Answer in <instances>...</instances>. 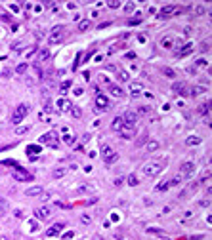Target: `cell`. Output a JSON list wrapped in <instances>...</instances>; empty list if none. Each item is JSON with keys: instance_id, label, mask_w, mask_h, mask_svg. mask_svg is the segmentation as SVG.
I'll return each instance as SVG.
<instances>
[{"instance_id": "obj_50", "label": "cell", "mask_w": 212, "mask_h": 240, "mask_svg": "<svg viewBox=\"0 0 212 240\" xmlns=\"http://www.w3.org/2000/svg\"><path fill=\"white\" fill-rule=\"evenodd\" d=\"M2 215H4V213H2V212H0V217H2Z\"/></svg>"}, {"instance_id": "obj_29", "label": "cell", "mask_w": 212, "mask_h": 240, "mask_svg": "<svg viewBox=\"0 0 212 240\" xmlns=\"http://www.w3.org/2000/svg\"><path fill=\"white\" fill-rule=\"evenodd\" d=\"M117 160H119V154H117V153H113V154L109 156V158H105V164H107V166H111V164H115Z\"/></svg>"}, {"instance_id": "obj_8", "label": "cell", "mask_w": 212, "mask_h": 240, "mask_svg": "<svg viewBox=\"0 0 212 240\" xmlns=\"http://www.w3.org/2000/svg\"><path fill=\"white\" fill-rule=\"evenodd\" d=\"M180 172H182V173H180L182 177H184V175H185V177H189L191 173L195 172V164H193V162H184V164L180 166Z\"/></svg>"}, {"instance_id": "obj_31", "label": "cell", "mask_w": 212, "mask_h": 240, "mask_svg": "<svg viewBox=\"0 0 212 240\" xmlns=\"http://www.w3.org/2000/svg\"><path fill=\"white\" fill-rule=\"evenodd\" d=\"M48 57H50V52L48 50H42L40 54H38V61H46Z\"/></svg>"}, {"instance_id": "obj_23", "label": "cell", "mask_w": 212, "mask_h": 240, "mask_svg": "<svg viewBox=\"0 0 212 240\" xmlns=\"http://www.w3.org/2000/svg\"><path fill=\"white\" fill-rule=\"evenodd\" d=\"M113 153H115V151L111 149L109 145H103V147H102V154H103V160H105V158H109V156H111V154H113Z\"/></svg>"}, {"instance_id": "obj_36", "label": "cell", "mask_w": 212, "mask_h": 240, "mask_svg": "<svg viewBox=\"0 0 212 240\" xmlns=\"http://www.w3.org/2000/svg\"><path fill=\"white\" fill-rule=\"evenodd\" d=\"M80 221H82L84 225H90V223H92V217H90V215H80Z\"/></svg>"}, {"instance_id": "obj_48", "label": "cell", "mask_w": 212, "mask_h": 240, "mask_svg": "<svg viewBox=\"0 0 212 240\" xmlns=\"http://www.w3.org/2000/svg\"><path fill=\"white\" fill-rule=\"evenodd\" d=\"M2 74H4V76H10V74H12V71H10V69H4V71H2Z\"/></svg>"}, {"instance_id": "obj_22", "label": "cell", "mask_w": 212, "mask_h": 240, "mask_svg": "<svg viewBox=\"0 0 212 240\" xmlns=\"http://www.w3.org/2000/svg\"><path fill=\"white\" fill-rule=\"evenodd\" d=\"M172 44H174V38H172V36H164L161 40V46H162V48H172Z\"/></svg>"}, {"instance_id": "obj_38", "label": "cell", "mask_w": 212, "mask_h": 240, "mask_svg": "<svg viewBox=\"0 0 212 240\" xmlns=\"http://www.w3.org/2000/svg\"><path fill=\"white\" fill-rule=\"evenodd\" d=\"M134 8H136V6H134L132 2H130V4H126V6H124V12H126V14H132V12H134Z\"/></svg>"}, {"instance_id": "obj_9", "label": "cell", "mask_w": 212, "mask_h": 240, "mask_svg": "<svg viewBox=\"0 0 212 240\" xmlns=\"http://www.w3.org/2000/svg\"><path fill=\"white\" fill-rule=\"evenodd\" d=\"M120 137H124V139H132L134 135H136V130L134 128H128V126H122V130L119 131Z\"/></svg>"}, {"instance_id": "obj_16", "label": "cell", "mask_w": 212, "mask_h": 240, "mask_svg": "<svg viewBox=\"0 0 212 240\" xmlns=\"http://www.w3.org/2000/svg\"><path fill=\"white\" fill-rule=\"evenodd\" d=\"M142 90H143V84H142V82H138V80L130 82V91H132L134 95L138 94V91H142Z\"/></svg>"}, {"instance_id": "obj_13", "label": "cell", "mask_w": 212, "mask_h": 240, "mask_svg": "<svg viewBox=\"0 0 212 240\" xmlns=\"http://www.w3.org/2000/svg\"><path fill=\"white\" fill-rule=\"evenodd\" d=\"M122 126H124V122H122V116H117L113 122H111V130L113 131H120L122 130Z\"/></svg>"}, {"instance_id": "obj_17", "label": "cell", "mask_w": 212, "mask_h": 240, "mask_svg": "<svg viewBox=\"0 0 212 240\" xmlns=\"http://www.w3.org/2000/svg\"><path fill=\"white\" fill-rule=\"evenodd\" d=\"M90 27H92V21H90V19H82V21H79V31L80 32H86Z\"/></svg>"}, {"instance_id": "obj_45", "label": "cell", "mask_w": 212, "mask_h": 240, "mask_svg": "<svg viewBox=\"0 0 212 240\" xmlns=\"http://www.w3.org/2000/svg\"><path fill=\"white\" fill-rule=\"evenodd\" d=\"M69 86H71V82H69V80H67V82H65V84H63V86H61V94H63V91H65V90H67V88H69Z\"/></svg>"}, {"instance_id": "obj_15", "label": "cell", "mask_w": 212, "mask_h": 240, "mask_svg": "<svg viewBox=\"0 0 212 240\" xmlns=\"http://www.w3.org/2000/svg\"><path fill=\"white\" fill-rule=\"evenodd\" d=\"M59 111H63V113H67V111H71V107H73V103H71L69 99H59Z\"/></svg>"}, {"instance_id": "obj_12", "label": "cell", "mask_w": 212, "mask_h": 240, "mask_svg": "<svg viewBox=\"0 0 212 240\" xmlns=\"http://www.w3.org/2000/svg\"><path fill=\"white\" fill-rule=\"evenodd\" d=\"M65 173H67V168H65V166H57V168H54V172H52V177H54V179H61Z\"/></svg>"}, {"instance_id": "obj_46", "label": "cell", "mask_w": 212, "mask_h": 240, "mask_svg": "<svg viewBox=\"0 0 212 240\" xmlns=\"http://www.w3.org/2000/svg\"><path fill=\"white\" fill-rule=\"evenodd\" d=\"M122 183H124V179H122V177H119V179H115V185H117V187H120V185H122Z\"/></svg>"}, {"instance_id": "obj_47", "label": "cell", "mask_w": 212, "mask_h": 240, "mask_svg": "<svg viewBox=\"0 0 212 240\" xmlns=\"http://www.w3.org/2000/svg\"><path fill=\"white\" fill-rule=\"evenodd\" d=\"M119 6H120L119 2H109V8H119Z\"/></svg>"}, {"instance_id": "obj_41", "label": "cell", "mask_w": 212, "mask_h": 240, "mask_svg": "<svg viewBox=\"0 0 212 240\" xmlns=\"http://www.w3.org/2000/svg\"><path fill=\"white\" fill-rule=\"evenodd\" d=\"M162 73H164L166 76H170V78L174 76V71H172V69H162Z\"/></svg>"}, {"instance_id": "obj_37", "label": "cell", "mask_w": 212, "mask_h": 240, "mask_svg": "<svg viewBox=\"0 0 212 240\" xmlns=\"http://www.w3.org/2000/svg\"><path fill=\"white\" fill-rule=\"evenodd\" d=\"M6 210H8V202H6V200H0V212L6 213Z\"/></svg>"}, {"instance_id": "obj_25", "label": "cell", "mask_w": 212, "mask_h": 240, "mask_svg": "<svg viewBox=\"0 0 212 240\" xmlns=\"http://www.w3.org/2000/svg\"><path fill=\"white\" fill-rule=\"evenodd\" d=\"M145 149L149 151V153H153V151L159 149V141H147V145H145Z\"/></svg>"}, {"instance_id": "obj_49", "label": "cell", "mask_w": 212, "mask_h": 240, "mask_svg": "<svg viewBox=\"0 0 212 240\" xmlns=\"http://www.w3.org/2000/svg\"><path fill=\"white\" fill-rule=\"evenodd\" d=\"M94 240H105V238H103V236H99V234H97V236H94Z\"/></svg>"}, {"instance_id": "obj_33", "label": "cell", "mask_w": 212, "mask_h": 240, "mask_svg": "<svg viewBox=\"0 0 212 240\" xmlns=\"http://www.w3.org/2000/svg\"><path fill=\"white\" fill-rule=\"evenodd\" d=\"M170 181V187H174V185H180V181H182V175H176L174 179H168Z\"/></svg>"}, {"instance_id": "obj_14", "label": "cell", "mask_w": 212, "mask_h": 240, "mask_svg": "<svg viewBox=\"0 0 212 240\" xmlns=\"http://www.w3.org/2000/svg\"><path fill=\"white\" fill-rule=\"evenodd\" d=\"M42 193H44L42 187H31V189L25 190V195H27V196H42Z\"/></svg>"}, {"instance_id": "obj_32", "label": "cell", "mask_w": 212, "mask_h": 240, "mask_svg": "<svg viewBox=\"0 0 212 240\" xmlns=\"http://www.w3.org/2000/svg\"><path fill=\"white\" fill-rule=\"evenodd\" d=\"M27 63H21V65H17V69H15V73L17 74H25V71H27Z\"/></svg>"}, {"instance_id": "obj_44", "label": "cell", "mask_w": 212, "mask_h": 240, "mask_svg": "<svg viewBox=\"0 0 212 240\" xmlns=\"http://www.w3.org/2000/svg\"><path fill=\"white\" fill-rule=\"evenodd\" d=\"M204 65H206L204 59H197V67H204Z\"/></svg>"}, {"instance_id": "obj_40", "label": "cell", "mask_w": 212, "mask_h": 240, "mask_svg": "<svg viewBox=\"0 0 212 240\" xmlns=\"http://www.w3.org/2000/svg\"><path fill=\"white\" fill-rule=\"evenodd\" d=\"M147 232H151V234H164V231H161V229H147Z\"/></svg>"}, {"instance_id": "obj_34", "label": "cell", "mask_w": 212, "mask_h": 240, "mask_svg": "<svg viewBox=\"0 0 212 240\" xmlns=\"http://www.w3.org/2000/svg\"><path fill=\"white\" fill-rule=\"evenodd\" d=\"M199 113L204 114V116H208V103H204L203 107H199Z\"/></svg>"}, {"instance_id": "obj_7", "label": "cell", "mask_w": 212, "mask_h": 240, "mask_svg": "<svg viewBox=\"0 0 212 240\" xmlns=\"http://www.w3.org/2000/svg\"><path fill=\"white\" fill-rule=\"evenodd\" d=\"M35 215H37L38 219H48L52 215V208L50 206H42V208H37L35 210Z\"/></svg>"}, {"instance_id": "obj_2", "label": "cell", "mask_w": 212, "mask_h": 240, "mask_svg": "<svg viewBox=\"0 0 212 240\" xmlns=\"http://www.w3.org/2000/svg\"><path fill=\"white\" fill-rule=\"evenodd\" d=\"M162 170V164L161 162H147L145 166H143V175H147V177H155L159 175Z\"/></svg>"}, {"instance_id": "obj_6", "label": "cell", "mask_w": 212, "mask_h": 240, "mask_svg": "<svg viewBox=\"0 0 212 240\" xmlns=\"http://www.w3.org/2000/svg\"><path fill=\"white\" fill-rule=\"evenodd\" d=\"M96 107L99 111H105V109H109L111 105H109V99H107L105 95H102V94H97L96 95Z\"/></svg>"}, {"instance_id": "obj_20", "label": "cell", "mask_w": 212, "mask_h": 240, "mask_svg": "<svg viewBox=\"0 0 212 240\" xmlns=\"http://www.w3.org/2000/svg\"><path fill=\"white\" fill-rule=\"evenodd\" d=\"M61 229H63V223H57V225H54V227H52V229L46 232V234H48V236H55L57 232L61 231Z\"/></svg>"}, {"instance_id": "obj_30", "label": "cell", "mask_w": 212, "mask_h": 240, "mask_svg": "<svg viewBox=\"0 0 212 240\" xmlns=\"http://www.w3.org/2000/svg\"><path fill=\"white\" fill-rule=\"evenodd\" d=\"M29 131V126H21V128H15V135H25Z\"/></svg>"}, {"instance_id": "obj_43", "label": "cell", "mask_w": 212, "mask_h": 240, "mask_svg": "<svg viewBox=\"0 0 212 240\" xmlns=\"http://www.w3.org/2000/svg\"><path fill=\"white\" fill-rule=\"evenodd\" d=\"M195 12H197V14H204V8L203 6H195Z\"/></svg>"}, {"instance_id": "obj_18", "label": "cell", "mask_w": 212, "mask_h": 240, "mask_svg": "<svg viewBox=\"0 0 212 240\" xmlns=\"http://www.w3.org/2000/svg\"><path fill=\"white\" fill-rule=\"evenodd\" d=\"M176 12V8L174 6H164V8L161 10V17H170L172 14Z\"/></svg>"}, {"instance_id": "obj_39", "label": "cell", "mask_w": 212, "mask_h": 240, "mask_svg": "<svg viewBox=\"0 0 212 240\" xmlns=\"http://www.w3.org/2000/svg\"><path fill=\"white\" fill-rule=\"evenodd\" d=\"M65 143H67V145H73V143H75V135H65Z\"/></svg>"}, {"instance_id": "obj_35", "label": "cell", "mask_w": 212, "mask_h": 240, "mask_svg": "<svg viewBox=\"0 0 212 240\" xmlns=\"http://www.w3.org/2000/svg\"><path fill=\"white\" fill-rule=\"evenodd\" d=\"M145 143H147V135L143 133V135H142V139H138V141H136V145H138V147H142V145H145Z\"/></svg>"}, {"instance_id": "obj_4", "label": "cell", "mask_w": 212, "mask_h": 240, "mask_svg": "<svg viewBox=\"0 0 212 240\" xmlns=\"http://www.w3.org/2000/svg\"><path fill=\"white\" fill-rule=\"evenodd\" d=\"M40 143H46V145H48V147H52V149H57V147H59L57 135H55L54 131H48V133H44V135L40 137Z\"/></svg>"}, {"instance_id": "obj_27", "label": "cell", "mask_w": 212, "mask_h": 240, "mask_svg": "<svg viewBox=\"0 0 212 240\" xmlns=\"http://www.w3.org/2000/svg\"><path fill=\"white\" fill-rule=\"evenodd\" d=\"M42 105H44V111H48V113H52V99L50 97H44V99H42Z\"/></svg>"}, {"instance_id": "obj_28", "label": "cell", "mask_w": 212, "mask_h": 240, "mask_svg": "<svg viewBox=\"0 0 212 240\" xmlns=\"http://www.w3.org/2000/svg\"><path fill=\"white\" fill-rule=\"evenodd\" d=\"M71 114H73V118H80L82 116V111L79 109V107H71V111H69Z\"/></svg>"}, {"instance_id": "obj_26", "label": "cell", "mask_w": 212, "mask_h": 240, "mask_svg": "<svg viewBox=\"0 0 212 240\" xmlns=\"http://www.w3.org/2000/svg\"><path fill=\"white\" fill-rule=\"evenodd\" d=\"M166 189H170V181H162L161 185H157V189H155V190H157V193H164Z\"/></svg>"}, {"instance_id": "obj_3", "label": "cell", "mask_w": 212, "mask_h": 240, "mask_svg": "<svg viewBox=\"0 0 212 240\" xmlns=\"http://www.w3.org/2000/svg\"><path fill=\"white\" fill-rule=\"evenodd\" d=\"M27 114H29V105L27 103H21L17 109L14 111V114H12V122H14V124H19L25 116H27Z\"/></svg>"}, {"instance_id": "obj_21", "label": "cell", "mask_w": 212, "mask_h": 240, "mask_svg": "<svg viewBox=\"0 0 212 240\" xmlns=\"http://www.w3.org/2000/svg\"><path fill=\"white\" fill-rule=\"evenodd\" d=\"M126 181H128V185H130V187H136V185H139V179H138V175H136V173H130Z\"/></svg>"}, {"instance_id": "obj_10", "label": "cell", "mask_w": 212, "mask_h": 240, "mask_svg": "<svg viewBox=\"0 0 212 240\" xmlns=\"http://www.w3.org/2000/svg\"><path fill=\"white\" fill-rule=\"evenodd\" d=\"M107 88H109V94L115 95V97H122V95H124V90L120 86H117V84H109Z\"/></svg>"}, {"instance_id": "obj_11", "label": "cell", "mask_w": 212, "mask_h": 240, "mask_svg": "<svg viewBox=\"0 0 212 240\" xmlns=\"http://www.w3.org/2000/svg\"><path fill=\"white\" fill-rule=\"evenodd\" d=\"M203 143V139L199 135H189V137H185V145L187 147H197V145H201Z\"/></svg>"}, {"instance_id": "obj_1", "label": "cell", "mask_w": 212, "mask_h": 240, "mask_svg": "<svg viewBox=\"0 0 212 240\" xmlns=\"http://www.w3.org/2000/svg\"><path fill=\"white\" fill-rule=\"evenodd\" d=\"M65 36V29L61 27V25H57V27H54L50 31V34H48V44H59L61 40H63Z\"/></svg>"}, {"instance_id": "obj_24", "label": "cell", "mask_w": 212, "mask_h": 240, "mask_svg": "<svg viewBox=\"0 0 212 240\" xmlns=\"http://www.w3.org/2000/svg\"><path fill=\"white\" fill-rule=\"evenodd\" d=\"M149 113H151V107H149V105H142V107H138V113L136 114L143 116V114H149Z\"/></svg>"}, {"instance_id": "obj_42", "label": "cell", "mask_w": 212, "mask_h": 240, "mask_svg": "<svg viewBox=\"0 0 212 240\" xmlns=\"http://www.w3.org/2000/svg\"><path fill=\"white\" fill-rule=\"evenodd\" d=\"M119 78H120V80H128V73H122V71H120V73H119Z\"/></svg>"}, {"instance_id": "obj_5", "label": "cell", "mask_w": 212, "mask_h": 240, "mask_svg": "<svg viewBox=\"0 0 212 240\" xmlns=\"http://www.w3.org/2000/svg\"><path fill=\"white\" fill-rule=\"evenodd\" d=\"M122 122H124V126L134 128V126H136V122H138V114L132 113V111H128V113L122 114Z\"/></svg>"}, {"instance_id": "obj_19", "label": "cell", "mask_w": 212, "mask_h": 240, "mask_svg": "<svg viewBox=\"0 0 212 240\" xmlns=\"http://www.w3.org/2000/svg\"><path fill=\"white\" fill-rule=\"evenodd\" d=\"M14 177H15V179H19V181H29V179H31V175L25 173V172H21V170L14 172Z\"/></svg>"}]
</instances>
